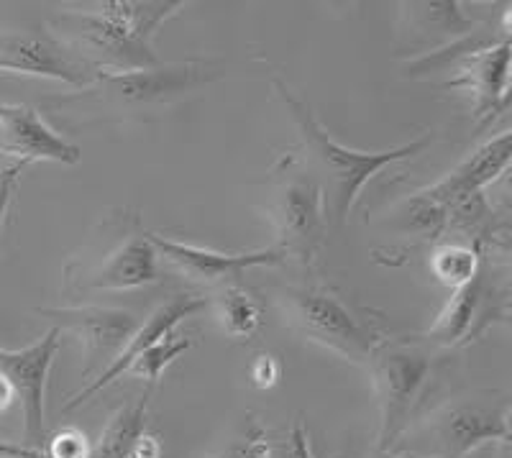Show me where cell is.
Here are the masks:
<instances>
[{
  "label": "cell",
  "mask_w": 512,
  "mask_h": 458,
  "mask_svg": "<svg viewBox=\"0 0 512 458\" xmlns=\"http://www.w3.org/2000/svg\"><path fill=\"white\" fill-rule=\"evenodd\" d=\"M154 389L144 387L139 397L128 405L118 407L113 418L108 420L105 430L100 433V441L95 443L90 458H131L134 446L141 435L146 433V418H149V400Z\"/></svg>",
  "instance_id": "cell-19"
},
{
  "label": "cell",
  "mask_w": 512,
  "mask_h": 458,
  "mask_svg": "<svg viewBox=\"0 0 512 458\" xmlns=\"http://www.w3.org/2000/svg\"><path fill=\"white\" fill-rule=\"evenodd\" d=\"M192 346V338L190 336H177L175 331L164 336L162 341H157L154 346H149L134 364L128 366L126 374H134L139 377L146 387H157V382L162 379L164 369H167L182 351Z\"/></svg>",
  "instance_id": "cell-22"
},
{
  "label": "cell",
  "mask_w": 512,
  "mask_h": 458,
  "mask_svg": "<svg viewBox=\"0 0 512 458\" xmlns=\"http://www.w3.org/2000/svg\"><path fill=\"white\" fill-rule=\"evenodd\" d=\"M507 315H510L507 290L489 282L487 274L479 269L466 285L456 287L454 297L448 300L436 323L423 333V338L443 348L466 346L477 341L489 325L507 320Z\"/></svg>",
  "instance_id": "cell-8"
},
{
  "label": "cell",
  "mask_w": 512,
  "mask_h": 458,
  "mask_svg": "<svg viewBox=\"0 0 512 458\" xmlns=\"http://www.w3.org/2000/svg\"><path fill=\"white\" fill-rule=\"evenodd\" d=\"M13 400H16V395H13V387L8 384V379L0 374V412H6L8 407H11Z\"/></svg>",
  "instance_id": "cell-31"
},
{
  "label": "cell",
  "mask_w": 512,
  "mask_h": 458,
  "mask_svg": "<svg viewBox=\"0 0 512 458\" xmlns=\"http://www.w3.org/2000/svg\"><path fill=\"white\" fill-rule=\"evenodd\" d=\"M280 379V364H277V359L269 354H262L256 356L254 364H251V382L256 384V387H272L274 382Z\"/></svg>",
  "instance_id": "cell-27"
},
{
  "label": "cell",
  "mask_w": 512,
  "mask_h": 458,
  "mask_svg": "<svg viewBox=\"0 0 512 458\" xmlns=\"http://www.w3.org/2000/svg\"><path fill=\"white\" fill-rule=\"evenodd\" d=\"M269 458H313V451H310V443H308V433H305L300 420L292 423L285 441L269 451Z\"/></svg>",
  "instance_id": "cell-26"
},
{
  "label": "cell",
  "mask_w": 512,
  "mask_h": 458,
  "mask_svg": "<svg viewBox=\"0 0 512 458\" xmlns=\"http://www.w3.org/2000/svg\"><path fill=\"white\" fill-rule=\"evenodd\" d=\"M0 458H44V453L26 448L24 443H11L0 438Z\"/></svg>",
  "instance_id": "cell-29"
},
{
  "label": "cell",
  "mask_w": 512,
  "mask_h": 458,
  "mask_svg": "<svg viewBox=\"0 0 512 458\" xmlns=\"http://www.w3.org/2000/svg\"><path fill=\"white\" fill-rule=\"evenodd\" d=\"M408 433L420 435L433 458H466L489 443L510 441V400L497 392L456 397Z\"/></svg>",
  "instance_id": "cell-4"
},
{
  "label": "cell",
  "mask_w": 512,
  "mask_h": 458,
  "mask_svg": "<svg viewBox=\"0 0 512 458\" xmlns=\"http://www.w3.org/2000/svg\"><path fill=\"white\" fill-rule=\"evenodd\" d=\"M159 453H162V448H159L157 435L144 433L139 438V443L134 446V453H131V458H159Z\"/></svg>",
  "instance_id": "cell-30"
},
{
  "label": "cell",
  "mask_w": 512,
  "mask_h": 458,
  "mask_svg": "<svg viewBox=\"0 0 512 458\" xmlns=\"http://www.w3.org/2000/svg\"><path fill=\"white\" fill-rule=\"evenodd\" d=\"M157 249L152 246L149 236L126 238L108 259L90 274L85 287L93 290H139V287L157 285L159 264Z\"/></svg>",
  "instance_id": "cell-17"
},
{
  "label": "cell",
  "mask_w": 512,
  "mask_h": 458,
  "mask_svg": "<svg viewBox=\"0 0 512 458\" xmlns=\"http://www.w3.org/2000/svg\"><path fill=\"white\" fill-rule=\"evenodd\" d=\"M269 451L272 448H269L267 428L256 418H249V425L213 458H269Z\"/></svg>",
  "instance_id": "cell-24"
},
{
  "label": "cell",
  "mask_w": 512,
  "mask_h": 458,
  "mask_svg": "<svg viewBox=\"0 0 512 458\" xmlns=\"http://www.w3.org/2000/svg\"><path fill=\"white\" fill-rule=\"evenodd\" d=\"M39 315L52 318L57 328L70 331L80 341L90 374L95 364L108 361L111 364L116 354L126 346V341L139 328L136 318L128 310L98 308V305H82V308H39Z\"/></svg>",
  "instance_id": "cell-12"
},
{
  "label": "cell",
  "mask_w": 512,
  "mask_h": 458,
  "mask_svg": "<svg viewBox=\"0 0 512 458\" xmlns=\"http://www.w3.org/2000/svg\"><path fill=\"white\" fill-rule=\"evenodd\" d=\"M59 351V328H52L44 338L18 351L0 348V374L13 387V395L24 412V446L41 451L47 441L44 425V395L54 354Z\"/></svg>",
  "instance_id": "cell-9"
},
{
  "label": "cell",
  "mask_w": 512,
  "mask_h": 458,
  "mask_svg": "<svg viewBox=\"0 0 512 458\" xmlns=\"http://www.w3.org/2000/svg\"><path fill=\"white\" fill-rule=\"evenodd\" d=\"M0 154L16 157L21 167L31 162L77 164L80 146L64 141L29 105L0 103Z\"/></svg>",
  "instance_id": "cell-13"
},
{
  "label": "cell",
  "mask_w": 512,
  "mask_h": 458,
  "mask_svg": "<svg viewBox=\"0 0 512 458\" xmlns=\"http://www.w3.org/2000/svg\"><path fill=\"white\" fill-rule=\"evenodd\" d=\"M402 228L415 236L431 238V241H438V238L446 233V210L441 205L431 203L428 198H423L420 192H415L408 203L402 205Z\"/></svg>",
  "instance_id": "cell-23"
},
{
  "label": "cell",
  "mask_w": 512,
  "mask_h": 458,
  "mask_svg": "<svg viewBox=\"0 0 512 458\" xmlns=\"http://www.w3.org/2000/svg\"><path fill=\"white\" fill-rule=\"evenodd\" d=\"M205 302L208 300L198 295H175V297H169L167 302H162V305H159V308L144 320V325L136 328L134 336L128 338L126 346L116 354V359L105 366L98 377L90 379L80 392H75V395L70 397V402L64 405V410H75V407H80L82 402H88L90 397L98 395L100 389L113 384L118 377H123V374L128 372V366L134 364V361L144 354L146 348L154 346L157 341H162L164 336H169V333L175 331L182 320L190 318L192 313H198L200 308H205Z\"/></svg>",
  "instance_id": "cell-14"
},
{
  "label": "cell",
  "mask_w": 512,
  "mask_h": 458,
  "mask_svg": "<svg viewBox=\"0 0 512 458\" xmlns=\"http://www.w3.org/2000/svg\"><path fill=\"white\" fill-rule=\"evenodd\" d=\"M218 320H221L223 331L231 338H241V341H251L256 333L262 331V305L251 297L239 285L218 287L216 297Z\"/></svg>",
  "instance_id": "cell-20"
},
{
  "label": "cell",
  "mask_w": 512,
  "mask_h": 458,
  "mask_svg": "<svg viewBox=\"0 0 512 458\" xmlns=\"http://www.w3.org/2000/svg\"><path fill=\"white\" fill-rule=\"evenodd\" d=\"M274 87H277L280 98L290 108V116L295 118L300 139H303L305 151H308V162L318 172L315 180L323 187L328 221L336 223L338 228H344L346 221H349L351 210H354L356 200H359L361 187L367 185L372 177H377L384 167L402 162V159L418 157L420 151L433 141L431 134H425L420 139H413L410 144L395 146V149H346V146H341L328 136L326 128L320 126V121L310 111V105H305L303 100L297 98L285 82L274 80Z\"/></svg>",
  "instance_id": "cell-2"
},
{
  "label": "cell",
  "mask_w": 512,
  "mask_h": 458,
  "mask_svg": "<svg viewBox=\"0 0 512 458\" xmlns=\"http://www.w3.org/2000/svg\"><path fill=\"white\" fill-rule=\"evenodd\" d=\"M379 402V453H392L410 430V420L425 382L433 372V354L423 343L379 341L367 361Z\"/></svg>",
  "instance_id": "cell-3"
},
{
  "label": "cell",
  "mask_w": 512,
  "mask_h": 458,
  "mask_svg": "<svg viewBox=\"0 0 512 458\" xmlns=\"http://www.w3.org/2000/svg\"><path fill=\"white\" fill-rule=\"evenodd\" d=\"M180 8H185L182 0H103L59 11L52 34L111 75L157 70L162 62L152 39Z\"/></svg>",
  "instance_id": "cell-1"
},
{
  "label": "cell",
  "mask_w": 512,
  "mask_h": 458,
  "mask_svg": "<svg viewBox=\"0 0 512 458\" xmlns=\"http://www.w3.org/2000/svg\"><path fill=\"white\" fill-rule=\"evenodd\" d=\"M277 308L292 331L354 364H367L382 341L341 297L320 287H287L277 297Z\"/></svg>",
  "instance_id": "cell-5"
},
{
  "label": "cell",
  "mask_w": 512,
  "mask_h": 458,
  "mask_svg": "<svg viewBox=\"0 0 512 458\" xmlns=\"http://www.w3.org/2000/svg\"><path fill=\"white\" fill-rule=\"evenodd\" d=\"M41 453H44V458H90L93 446H90L88 435L82 433L80 428L67 425V428L57 430L52 438L44 441Z\"/></svg>",
  "instance_id": "cell-25"
},
{
  "label": "cell",
  "mask_w": 512,
  "mask_h": 458,
  "mask_svg": "<svg viewBox=\"0 0 512 458\" xmlns=\"http://www.w3.org/2000/svg\"><path fill=\"white\" fill-rule=\"evenodd\" d=\"M272 223L277 244L287 259L313 264L328 236V210L323 187L310 174H290L274 190Z\"/></svg>",
  "instance_id": "cell-6"
},
{
  "label": "cell",
  "mask_w": 512,
  "mask_h": 458,
  "mask_svg": "<svg viewBox=\"0 0 512 458\" xmlns=\"http://www.w3.org/2000/svg\"><path fill=\"white\" fill-rule=\"evenodd\" d=\"M21 164H13L8 167L6 172L0 174V231H3V221H6V213H8V205H11L13 198V190H16V180L18 174H21Z\"/></svg>",
  "instance_id": "cell-28"
},
{
  "label": "cell",
  "mask_w": 512,
  "mask_h": 458,
  "mask_svg": "<svg viewBox=\"0 0 512 458\" xmlns=\"http://www.w3.org/2000/svg\"><path fill=\"white\" fill-rule=\"evenodd\" d=\"M157 254L172 264L180 274L187 279L198 282V285L208 287H226L236 285L241 272L254 267H277L285 264L287 256L280 249H259V251H239V254H226V251L203 249V246L182 244V241H172L159 233H146Z\"/></svg>",
  "instance_id": "cell-11"
},
{
  "label": "cell",
  "mask_w": 512,
  "mask_h": 458,
  "mask_svg": "<svg viewBox=\"0 0 512 458\" xmlns=\"http://www.w3.org/2000/svg\"><path fill=\"white\" fill-rule=\"evenodd\" d=\"M203 80V67L187 62L146 72H126V75L103 72L90 87V93H100L113 105H149L185 93Z\"/></svg>",
  "instance_id": "cell-15"
},
{
  "label": "cell",
  "mask_w": 512,
  "mask_h": 458,
  "mask_svg": "<svg viewBox=\"0 0 512 458\" xmlns=\"http://www.w3.org/2000/svg\"><path fill=\"white\" fill-rule=\"evenodd\" d=\"M482 269V254L464 241L441 244L431 251L433 277L446 287L466 285Z\"/></svg>",
  "instance_id": "cell-21"
},
{
  "label": "cell",
  "mask_w": 512,
  "mask_h": 458,
  "mask_svg": "<svg viewBox=\"0 0 512 458\" xmlns=\"http://www.w3.org/2000/svg\"><path fill=\"white\" fill-rule=\"evenodd\" d=\"M0 72L31 75L67 82L80 90H90L103 75L95 64L80 57L75 49L44 31H8L0 34Z\"/></svg>",
  "instance_id": "cell-7"
},
{
  "label": "cell",
  "mask_w": 512,
  "mask_h": 458,
  "mask_svg": "<svg viewBox=\"0 0 512 458\" xmlns=\"http://www.w3.org/2000/svg\"><path fill=\"white\" fill-rule=\"evenodd\" d=\"M510 36L461 54L451 70L454 77L443 82L446 90H461L472 100V116L489 121L505 111L510 93Z\"/></svg>",
  "instance_id": "cell-10"
},
{
  "label": "cell",
  "mask_w": 512,
  "mask_h": 458,
  "mask_svg": "<svg viewBox=\"0 0 512 458\" xmlns=\"http://www.w3.org/2000/svg\"><path fill=\"white\" fill-rule=\"evenodd\" d=\"M402 8H408L410 31L420 36L425 54L448 47V44L464 39V36H469L477 29L459 11V3H413V6Z\"/></svg>",
  "instance_id": "cell-18"
},
{
  "label": "cell",
  "mask_w": 512,
  "mask_h": 458,
  "mask_svg": "<svg viewBox=\"0 0 512 458\" xmlns=\"http://www.w3.org/2000/svg\"><path fill=\"white\" fill-rule=\"evenodd\" d=\"M510 151L512 136L510 131H502V134L484 141L479 149H474L472 154H469L464 162L456 164L443 180L420 190V195L431 200V203L441 205L443 210L451 203H456V200L477 195V192H482L484 187L497 182L502 174L507 172V167H510Z\"/></svg>",
  "instance_id": "cell-16"
}]
</instances>
